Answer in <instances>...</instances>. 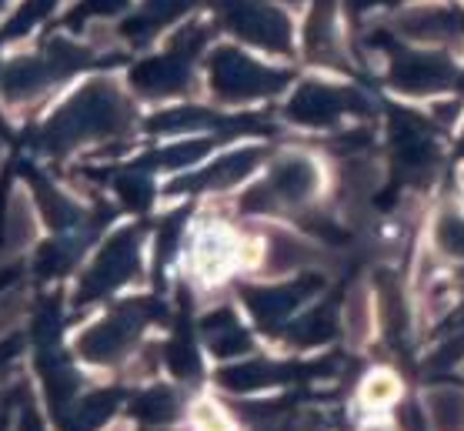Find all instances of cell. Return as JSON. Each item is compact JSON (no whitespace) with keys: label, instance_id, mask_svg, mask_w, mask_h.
I'll return each instance as SVG.
<instances>
[{"label":"cell","instance_id":"1","mask_svg":"<svg viewBox=\"0 0 464 431\" xmlns=\"http://www.w3.org/2000/svg\"><path fill=\"white\" fill-rule=\"evenodd\" d=\"M211 77L214 91L224 101H251L285 84V74H275L237 51H218V57L211 61Z\"/></svg>","mask_w":464,"mask_h":431},{"label":"cell","instance_id":"2","mask_svg":"<svg viewBox=\"0 0 464 431\" xmlns=\"http://www.w3.org/2000/svg\"><path fill=\"white\" fill-rule=\"evenodd\" d=\"M361 111V97L358 91H348V87H334V84H304L295 94L287 114L295 117L297 124L307 127H324V124H338L344 114H358Z\"/></svg>","mask_w":464,"mask_h":431},{"label":"cell","instance_id":"3","mask_svg":"<svg viewBox=\"0 0 464 431\" xmlns=\"http://www.w3.org/2000/svg\"><path fill=\"white\" fill-rule=\"evenodd\" d=\"M454 64L441 54H398L391 61V84L404 94H438L454 84Z\"/></svg>","mask_w":464,"mask_h":431},{"label":"cell","instance_id":"4","mask_svg":"<svg viewBox=\"0 0 464 431\" xmlns=\"http://www.w3.org/2000/svg\"><path fill=\"white\" fill-rule=\"evenodd\" d=\"M398 31L414 44H448L464 37V11L451 4H414L398 17Z\"/></svg>","mask_w":464,"mask_h":431},{"label":"cell","instance_id":"5","mask_svg":"<svg viewBox=\"0 0 464 431\" xmlns=\"http://www.w3.org/2000/svg\"><path fill=\"white\" fill-rule=\"evenodd\" d=\"M271 201L281 204H307L321 191V168L307 154H285L271 168Z\"/></svg>","mask_w":464,"mask_h":431},{"label":"cell","instance_id":"6","mask_svg":"<svg viewBox=\"0 0 464 431\" xmlns=\"http://www.w3.org/2000/svg\"><path fill=\"white\" fill-rule=\"evenodd\" d=\"M234 31L267 51H291V21L277 7L244 4L241 11L234 14Z\"/></svg>","mask_w":464,"mask_h":431},{"label":"cell","instance_id":"7","mask_svg":"<svg viewBox=\"0 0 464 431\" xmlns=\"http://www.w3.org/2000/svg\"><path fill=\"white\" fill-rule=\"evenodd\" d=\"M314 291H317V281H291V284H275V288H254L244 298L251 305V315L261 325H277L287 315H295L297 308L304 305V298L314 295Z\"/></svg>","mask_w":464,"mask_h":431},{"label":"cell","instance_id":"8","mask_svg":"<svg viewBox=\"0 0 464 431\" xmlns=\"http://www.w3.org/2000/svg\"><path fill=\"white\" fill-rule=\"evenodd\" d=\"M134 331H138V318L130 315V311H121V315L107 318L97 328H91L81 338L77 351L84 358H91V361H111V358H117L134 341Z\"/></svg>","mask_w":464,"mask_h":431},{"label":"cell","instance_id":"9","mask_svg":"<svg viewBox=\"0 0 464 431\" xmlns=\"http://www.w3.org/2000/svg\"><path fill=\"white\" fill-rule=\"evenodd\" d=\"M428 431H464V391L458 385H434L424 395Z\"/></svg>","mask_w":464,"mask_h":431},{"label":"cell","instance_id":"10","mask_svg":"<svg viewBox=\"0 0 464 431\" xmlns=\"http://www.w3.org/2000/svg\"><path fill=\"white\" fill-rule=\"evenodd\" d=\"M291 378V368H281V365H267V361H234L227 368L218 375L227 391H261V388H271L277 381Z\"/></svg>","mask_w":464,"mask_h":431},{"label":"cell","instance_id":"11","mask_svg":"<svg viewBox=\"0 0 464 431\" xmlns=\"http://www.w3.org/2000/svg\"><path fill=\"white\" fill-rule=\"evenodd\" d=\"M317 261V248L307 244L304 238L287 231H277L271 238V248H267V271L271 274H295L304 271L307 264Z\"/></svg>","mask_w":464,"mask_h":431},{"label":"cell","instance_id":"12","mask_svg":"<svg viewBox=\"0 0 464 431\" xmlns=\"http://www.w3.org/2000/svg\"><path fill=\"white\" fill-rule=\"evenodd\" d=\"M204 338H208V345H211V351L218 358H241L247 351V345H251L241 321L227 308L204 321Z\"/></svg>","mask_w":464,"mask_h":431},{"label":"cell","instance_id":"13","mask_svg":"<svg viewBox=\"0 0 464 431\" xmlns=\"http://www.w3.org/2000/svg\"><path fill=\"white\" fill-rule=\"evenodd\" d=\"M130 268H134V244H130V234H124V238H117V241L101 254L97 268L91 271V284H87L91 295L104 291L111 284H121V278H127Z\"/></svg>","mask_w":464,"mask_h":431},{"label":"cell","instance_id":"14","mask_svg":"<svg viewBox=\"0 0 464 431\" xmlns=\"http://www.w3.org/2000/svg\"><path fill=\"white\" fill-rule=\"evenodd\" d=\"M234 258V238L224 228H208L198 234L194 241V268L204 271L208 278L227 271V264Z\"/></svg>","mask_w":464,"mask_h":431},{"label":"cell","instance_id":"15","mask_svg":"<svg viewBox=\"0 0 464 431\" xmlns=\"http://www.w3.org/2000/svg\"><path fill=\"white\" fill-rule=\"evenodd\" d=\"M261 161V151L257 148H244L224 154L214 168H208L198 181H188V184H208V188H231L237 181H244L254 171V164Z\"/></svg>","mask_w":464,"mask_h":431},{"label":"cell","instance_id":"16","mask_svg":"<svg viewBox=\"0 0 464 431\" xmlns=\"http://www.w3.org/2000/svg\"><path fill=\"white\" fill-rule=\"evenodd\" d=\"M431 241L444 258L464 261V211H458V208L438 211L434 228H431Z\"/></svg>","mask_w":464,"mask_h":431},{"label":"cell","instance_id":"17","mask_svg":"<svg viewBox=\"0 0 464 431\" xmlns=\"http://www.w3.org/2000/svg\"><path fill=\"white\" fill-rule=\"evenodd\" d=\"M117 408V395L111 391H97L87 395V401H81L77 408L67 411V431H94L97 425H104Z\"/></svg>","mask_w":464,"mask_h":431},{"label":"cell","instance_id":"18","mask_svg":"<svg viewBox=\"0 0 464 431\" xmlns=\"http://www.w3.org/2000/svg\"><path fill=\"white\" fill-rule=\"evenodd\" d=\"M134 411H138L140 421H150V425H160V421H170L174 411H178V398L170 395L168 388H154L144 391L138 401H134Z\"/></svg>","mask_w":464,"mask_h":431},{"label":"cell","instance_id":"19","mask_svg":"<svg viewBox=\"0 0 464 431\" xmlns=\"http://www.w3.org/2000/svg\"><path fill=\"white\" fill-rule=\"evenodd\" d=\"M31 238H34V211L24 194H14V201L7 204V241L14 248H21Z\"/></svg>","mask_w":464,"mask_h":431},{"label":"cell","instance_id":"20","mask_svg":"<svg viewBox=\"0 0 464 431\" xmlns=\"http://www.w3.org/2000/svg\"><path fill=\"white\" fill-rule=\"evenodd\" d=\"M138 84L148 91H178L184 84V67L178 61H158L140 71Z\"/></svg>","mask_w":464,"mask_h":431},{"label":"cell","instance_id":"21","mask_svg":"<svg viewBox=\"0 0 464 431\" xmlns=\"http://www.w3.org/2000/svg\"><path fill=\"white\" fill-rule=\"evenodd\" d=\"M331 331H334V318L327 315V308H314L295 325V341L297 345H321L324 338H331Z\"/></svg>","mask_w":464,"mask_h":431},{"label":"cell","instance_id":"22","mask_svg":"<svg viewBox=\"0 0 464 431\" xmlns=\"http://www.w3.org/2000/svg\"><path fill=\"white\" fill-rule=\"evenodd\" d=\"M398 391H401V385H398L394 375H388V371H374V375L361 385V398L368 401L371 408H384V405H391V401L398 398Z\"/></svg>","mask_w":464,"mask_h":431},{"label":"cell","instance_id":"23","mask_svg":"<svg viewBox=\"0 0 464 431\" xmlns=\"http://www.w3.org/2000/svg\"><path fill=\"white\" fill-rule=\"evenodd\" d=\"M344 328L351 331L354 341H364L371 328V298L364 291H354L344 305Z\"/></svg>","mask_w":464,"mask_h":431},{"label":"cell","instance_id":"24","mask_svg":"<svg viewBox=\"0 0 464 431\" xmlns=\"http://www.w3.org/2000/svg\"><path fill=\"white\" fill-rule=\"evenodd\" d=\"M194 431H237L234 428L231 415L224 408H218L214 401H201L194 408Z\"/></svg>","mask_w":464,"mask_h":431},{"label":"cell","instance_id":"25","mask_svg":"<svg viewBox=\"0 0 464 431\" xmlns=\"http://www.w3.org/2000/svg\"><path fill=\"white\" fill-rule=\"evenodd\" d=\"M368 431H388V428H368Z\"/></svg>","mask_w":464,"mask_h":431}]
</instances>
